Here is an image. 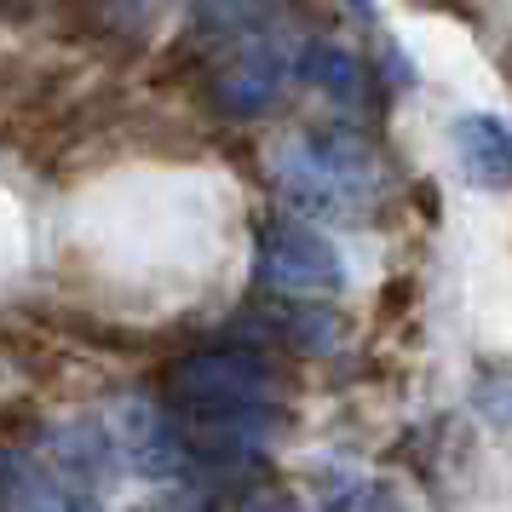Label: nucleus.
<instances>
[{
    "label": "nucleus",
    "instance_id": "1",
    "mask_svg": "<svg viewBox=\"0 0 512 512\" xmlns=\"http://www.w3.org/2000/svg\"><path fill=\"white\" fill-rule=\"evenodd\" d=\"M277 190L311 219H363L380 190L369 144L346 133H305L277 150Z\"/></svg>",
    "mask_w": 512,
    "mask_h": 512
},
{
    "label": "nucleus",
    "instance_id": "2",
    "mask_svg": "<svg viewBox=\"0 0 512 512\" xmlns=\"http://www.w3.org/2000/svg\"><path fill=\"white\" fill-rule=\"evenodd\" d=\"M173 415H236V409H277V374L265 357L242 346L190 351L167 369Z\"/></svg>",
    "mask_w": 512,
    "mask_h": 512
},
{
    "label": "nucleus",
    "instance_id": "3",
    "mask_svg": "<svg viewBox=\"0 0 512 512\" xmlns=\"http://www.w3.org/2000/svg\"><path fill=\"white\" fill-rule=\"evenodd\" d=\"M254 277L277 300H334L346 288V259L323 231H311L300 219H277L259 236Z\"/></svg>",
    "mask_w": 512,
    "mask_h": 512
},
{
    "label": "nucleus",
    "instance_id": "4",
    "mask_svg": "<svg viewBox=\"0 0 512 512\" xmlns=\"http://www.w3.org/2000/svg\"><path fill=\"white\" fill-rule=\"evenodd\" d=\"M294 64H300V58H294L288 41H277V35H254L225 70L213 75V104H219L225 116H265V110L282 98Z\"/></svg>",
    "mask_w": 512,
    "mask_h": 512
},
{
    "label": "nucleus",
    "instance_id": "5",
    "mask_svg": "<svg viewBox=\"0 0 512 512\" xmlns=\"http://www.w3.org/2000/svg\"><path fill=\"white\" fill-rule=\"evenodd\" d=\"M110 438H116V455H127L139 478H190V455L173 432V415H162L156 403H121Z\"/></svg>",
    "mask_w": 512,
    "mask_h": 512
},
{
    "label": "nucleus",
    "instance_id": "6",
    "mask_svg": "<svg viewBox=\"0 0 512 512\" xmlns=\"http://www.w3.org/2000/svg\"><path fill=\"white\" fill-rule=\"evenodd\" d=\"M455 156L461 173L484 190H512V127L501 116H461L455 121Z\"/></svg>",
    "mask_w": 512,
    "mask_h": 512
},
{
    "label": "nucleus",
    "instance_id": "7",
    "mask_svg": "<svg viewBox=\"0 0 512 512\" xmlns=\"http://www.w3.org/2000/svg\"><path fill=\"white\" fill-rule=\"evenodd\" d=\"M294 70L311 81V87H323L328 98H340V104H351L357 98V87H363V75H357V58L340 47H305V58L294 64Z\"/></svg>",
    "mask_w": 512,
    "mask_h": 512
},
{
    "label": "nucleus",
    "instance_id": "8",
    "mask_svg": "<svg viewBox=\"0 0 512 512\" xmlns=\"http://www.w3.org/2000/svg\"><path fill=\"white\" fill-rule=\"evenodd\" d=\"M282 0H196V24L213 35H254L277 18Z\"/></svg>",
    "mask_w": 512,
    "mask_h": 512
}]
</instances>
